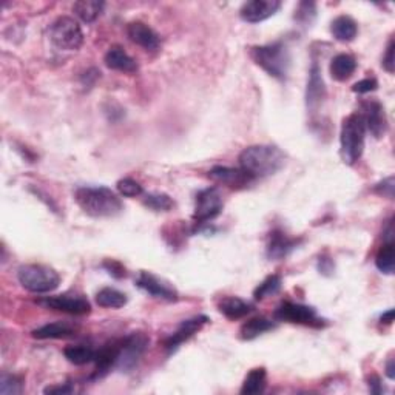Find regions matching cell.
<instances>
[{
    "mask_svg": "<svg viewBox=\"0 0 395 395\" xmlns=\"http://www.w3.org/2000/svg\"><path fill=\"white\" fill-rule=\"evenodd\" d=\"M209 177L212 181H215L218 184H223L229 189L234 190H240V189H246L252 183H255V177L247 173L242 168H232V167H223V166H216L213 167L209 172Z\"/></svg>",
    "mask_w": 395,
    "mask_h": 395,
    "instance_id": "cell-11",
    "label": "cell"
},
{
    "mask_svg": "<svg viewBox=\"0 0 395 395\" xmlns=\"http://www.w3.org/2000/svg\"><path fill=\"white\" fill-rule=\"evenodd\" d=\"M361 117L365 121L366 130L374 137H381L387 130V121L385 115V109L379 100H366L361 105Z\"/></svg>",
    "mask_w": 395,
    "mask_h": 395,
    "instance_id": "cell-12",
    "label": "cell"
},
{
    "mask_svg": "<svg viewBox=\"0 0 395 395\" xmlns=\"http://www.w3.org/2000/svg\"><path fill=\"white\" fill-rule=\"evenodd\" d=\"M64 355L68 361L73 363V365L84 366L87 365V363L95 361L96 350H93L90 346H84V344H80V346L65 348Z\"/></svg>",
    "mask_w": 395,
    "mask_h": 395,
    "instance_id": "cell-30",
    "label": "cell"
},
{
    "mask_svg": "<svg viewBox=\"0 0 395 395\" xmlns=\"http://www.w3.org/2000/svg\"><path fill=\"white\" fill-rule=\"evenodd\" d=\"M386 375H387V379H390V380L395 379V360L394 359H391L390 361H387Z\"/></svg>",
    "mask_w": 395,
    "mask_h": 395,
    "instance_id": "cell-41",
    "label": "cell"
},
{
    "mask_svg": "<svg viewBox=\"0 0 395 395\" xmlns=\"http://www.w3.org/2000/svg\"><path fill=\"white\" fill-rule=\"evenodd\" d=\"M96 303L105 309H121L127 304V295L113 287H104L98 292Z\"/></svg>",
    "mask_w": 395,
    "mask_h": 395,
    "instance_id": "cell-28",
    "label": "cell"
},
{
    "mask_svg": "<svg viewBox=\"0 0 395 395\" xmlns=\"http://www.w3.org/2000/svg\"><path fill=\"white\" fill-rule=\"evenodd\" d=\"M238 161L242 170L262 178L280 172L286 164V155L275 146H250L242 150Z\"/></svg>",
    "mask_w": 395,
    "mask_h": 395,
    "instance_id": "cell-2",
    "label": "cell"
},
{
    "mask_svg": "<svg viewBox=\"0 0 395 395\" xmlns=\"http://www.w3.org/2000/svg\"><path fill=\"white\" fill-rule=\"evenodd\" d=\"M45 394H58V395H68V394H73L74 392V386H71L70 383H64V385H58V386H48L45 391Z\"/></svg>",
    "mask_w": 395,
    "mask_h": 395,
    "instance_id": "cell-39",
    "label": "cell"
},
{
    "mask_svg": "<svg viewBox=\"0 0 395 395\" xmlns=\"http://www.w3.org/2000/svg\"><path fill=\"white\" fill-rule=\"evenodd\" d=\"M380 321L385 323V324H392V321H394V309H390L387 312H385L383 315L380 317Z\"/></svg>",
    "mask_w": 395,
    "mask_h": 395,
    "instance_id": "cell-42",
    "label": "cell"
},
{
    "mask_svg": "<svg viewBox=\"0 0 395 395\" xmlns=\"http://www.w3.org/2000/svg\"><path fill=\"white\" fill-rule=\"evenodd\" d=\"M324 98H326V87L321 78V70H319L317 62H313L309 71V80H307V90H306L307 110L315 113L319 109V105L323 104Z\"/></svg>",
    "mask_w": 395,
    "mask_h": 395,
    "instance_id": "cell-16",
    "label": "cell"
},
{
    "mask_svg": "<svg viewBox=\"0 0 395 395\" xmlns=\"http://www.w3.org/2000/svg\"><path fill=\"white\" fill-rule=\"evenodd\" d=\"M49 39H52L53 45L59 49L74 52L84 43V33L80 30V25L74 19L62 16L56 19L52 28H49Z\"/></svg>",
    "mask_w": 395,
    "mask_h": 395,
    "instance_id": "cell-6",
    "label": "cell"
},
{
    "mask_svg": "<svg viewBox=\"0 0 395 395\" xmlns=\"http://www.w3.org/2000/svg\"><path fill=\"white\" fill-rule=\"evenodd\" d=\"M281 8L278 0H252L241 6L240 16L247 23H260L272 17Z\"/></svg>",
    "mask_w": 395,
    "mask_h": 395,
    "instance_id": "cell-14",
    "label": "cell"
},
{
    "mask_svg": "<svg viewBox=\"0 0 395 395\" xmlns=\"http://www.w3.org/2000/svg\"><path fill=\"white\" fill-rule=\"evenodd\" d=\"M224 201L221 193L215 187H209V189L201 190L196 195L195 203V221L198 224H205L215 219L219 213L223 212Z\"/></svg>",
    "mask_w": 395,
    "mask_h": 395,
    "instance_id": "cell-9",
    "label": "cell"
},
{
    "mask_svg": "<svg viewBox=\"0 0 395 395\" xmlns=\"http://www.w3.org/2000/svg\"><path fill=\"white\" fill-rule=\"evenodd\" d=\"M74 199L93 218H113L124 210L121 198L109 187H79Z\"/></svg>",
    "mask_w": 395,
    "mask_h": 395,
    "instance_id": "cell-1",
    "label": "cell"
},
{
    "mask_svg": "<svg viewBox=\"0 0 395 395\" xmlns=\"http://www.w3.org/2000/svg\"><path fill=\"white\" fill-rule=\"evenodd\" d=\"M377 87H379V84H377V80L375 79H363V80H360V82H357L354 87H352V90L355 91V93H360V95H366V93H371V91H374V90H377Z\"/></svg>",
    "mask_w": 395,
    "mask_h": 395,
    "instance_id": "cell-37",
    "label": "cell"
},
{
    "mask_svg": "<svg viewBox=\"0 0 395 395\" xmlns=\"http://www.w3.org/2000/svg\"><path fill=\"white\" fill-rule=\"evenodd\" d=\"M148 337L144 332H133L128 337H125L121 341V349H119L116 368L122 372H128L133 369L141 357L146 352L148 346Z\"/></svg>",
    "mask_w": 395,
    "mask_h": 395,
    "instance_id": "cell-7",
    "label": "cell"
},
{
    "mask_svg": "<svg viewBox=\"0 0 395 395\" xmlns=\"http://www.w3.org/2000/svg\"><path fill=\"white\" fill-rule=\"evenodd\" d=\"M219 312L229 319H240L253 311V306L236 297H225L219 303Z\"/></svg>",
    "mask_w": 395,
    "mask_h": 395,
    "instance_id": "cell-22",
    "label": "cell"
},
{
    "mask_svg": "<svg viewBox=\"0 0 395 395\" xmlns=\"http://www.w3.org/2000/svg\"><path fill=\"white\" fill-rule=\"evenodd\" d=\"M127 36L131 42L142 47L144 49H147V52H156L161 45L158 33L150 28L147 23L139 21L127 25Z\"/></svg>",
    "mask_w": 395,
    "mask_h": 395,
    "instance_id": "cell-17",
    "label": "cell"
},
{
    "mask_svg": "<svg viewBox=\"0 0 395 395\" xmlns=\"http://www.w3.org/2000/svg\"><path fill=\"white\" fill-rule=\"evenodd\" d=\"M383 68L387 73H394L395 68V59H394V39L390 41L386 48V53L383 56Z\"/></svg>",
    "mask_w": 395,
    "mask_h": 395,
    "instance_id": "cell-38",
    "label": "cell"
},
{
    "mask_svg": "<svg viewBox=\"0 0 395 395\" xmlns=\"http://www.w3.org/2000/svg\"><path fill=\"white\" fill-rule=\"evenodd\" d=\"M250 58L272 78L286 80L291 68V53L283 42H273L269 45L253 47Z\"/></svg>",
    "mask_w": 395,
    "mask_h": 395,
    "instance_id": "cell-3",
    "label": "cell"
},
{
    "mask_svg": "<svg viewBox=\"0 0 395 395\" xmlns=\"http://www.w3.org/2000/svg\"><path fill=\"white\" fill-rule=\"evenodd\" d=\"M144 204L155 212H168L174 205L172 198L166 193H150L144 198Z\"/></svg>",
    "mask_w": 395,
    "mask_h": 395,
    "instance_id": "cell-32",
    "label": "cell"
},
{
    "mask_svg": "<svg viewBox=\"0 0 395 395\" xmlns=\"http://www.w3.org/2000/svg\"><path fill=\"white\" fill-rule=\"evenodd\" d=\"M104 2H98V0H79L73 5V11L76 12V16L87 23L95 22L100 16V12L104 11Z\"/></svg>",
    "mask_w": 395,
    "mask_h": 395,
    "instance_id": "cell-26",
    "label": "cell"
},
{
    "mask_svg": "<svg viewBox=\"0 0 395 395\" xmlns=\"http://www.w3.org/2000/svg\"><path fill=\"white\" fill-rule=\"evenodd\" d=\"M119 349H121V343L113 341V343L105 344L104 348H100V350H98L96 357H95V363H96L95 379L104 377V375L110 372V369L113 366H116Z\"/></svg>",
    "mask_w": 395,
    "mask_h": 395,
    "instance_id": "cell-20",
    "label": "cell"
},
{
    "mask_svg": "<svg viewBox=\"0 0 395 395\" xmlns=\"http://www.w3.org/2000/svg\"><path fill=\"white\" fill-rule=\"evenodd\" d=\"M266 381H267V374L264 368H256L253 371H250L249 375L244 380L241 394L244 395H256L264 392L266 390Z\"/></svg>",
    "mask_w": 395,
    "mask_h": 395,
    "instance_id": "cell-27",
    "label": "cell"
},
{
    "mask_svg": "<svg viewBox=\"0 0 395 395\" xmlns=\"http://www.w3.org/2000/svg\"><path fill=\"white\" fill-rule=\"evenodd\" d=\"M330 33L334 34L337 41L350 42L355 39L357 33H359V25L352 17L338 16L330 25Z\"/></svg>",
    "mask_w": 395,
    "mask_h": 395,
    "instance_id": "cell-23",
    "label": "cell"
},
{
    "mask_svg": "<svg viewBox=\"0 0 395 395\" xmlns=\"http://www.w3.org/2000/svg\"><path fill=\"white\" fill-rule=\"evenodd\" d=\"M366 127L360 113H352L343 121L340 146L341 158L348 166H354L361 158L363 148H365Z\"/></svg>",
    "mask_w": 395,
    "mask_h": 395,
    "instance_id": "cell-4",
    "label": "cell"
},
{
    "mask_svg": "<svg viewBox=\"0 0 395 395\" xmlns=\"http://www.w3.org/2000/svg\"><path fill=\"white\" fill-rule=\"evenodd\" d=\"M369 390H371L372 394H381V391H383V387H381V383H380L379 377H372L371 380H369Z\"/></svg>",
    "mask_w": 395,
    "mask_h": 395,
    "instance_id": "cell-40",
    "label": "cell"
},
{
    "mask_svg": "<svg viewBox=\"0 0 395 395\" xmlns=\"http://www.w3.org/2000/svg\"><path fill=\"white\" fill-rule=\"evenodd\" d=\"M105 65L110 70L122 71V73H135L137 71V64L131 56L125 52L122 47H111L105 54Z\"/></svg>",
    "mask_w": 395,
    "mask_h": 395,
    "instance_id": "cell-19",
    "label": "cell"
},
{
    "mask_svg": "<svg viewBox=\"0 0 395 395\" xmlns=\"http://www.w3.org/2000/svg\"><path fill=\"white\" fill-rule=\"evenodd\" d=\"M300 244V240H295V238L287 236L284 232L281 230H273L269 235V241H267V247H266V253L267 258L271 260H283L289 255L293 249H297Z\"/></svg>",
    "mask_w": 395,
    "mask_h": 395,
    "instance_id": "cell-18",
    "label": "cell"
},
{
    "mask_svg": "<svg viewBox=\"0 0 395 395\" xmlns=\"http://www.w3.org/2000/svg\"><path fill=\"white\" fill-rule=\"evenodd\" d=\"M37 304L47 307V309L70 313V315H87L91 311L90 301L82 295H74V293L42 298L37 301Z\"/></svg>",
    "mask_w": 395,
    "mask_h": 395,
    "instance_id": "cell-10",
    "label": "cell"
},
{
    "mask_svg": "<svg viewBox=\"0 0 395 395\" xmlns=\"http://www.w3.org/2000/svg\"><path fill=\"white\" fill-rule=\"evenodd\" d=\"M207 323H209V318H207L205 315H198L190 319H185V321H183L178 326L177 332H173V335L167 338L164 343V348L168 350V352H173V350H177L179 348V344L190 340L193 335L198 334V332L203 329V326Z\"/></svg>",
    "mask_w": 395,
    "mask_h": 395,
    "instance_id": "cell-15",
    "label": "cell"
},
{
    "mask_svg": "<svg viewBox=\"0 0 395 395\" xmlns=\"http://www.w3.org/2000/svg\"><path fill=\"white\" fill-rule=\"evenodd\" d=\"M317 14V5L313 2H301L295 11V21L303 25V27H309L313 22Z\"/></svg>",
    "mask_w": 395,
    "mask_h": 395,
    "instance_id": "cell-34",
    "label": "cell"
},
{
    "mask_svg": "<svg viewBox=\"0 0 395 395\" xmlns=\"http://www.w3.org/2000/svg\"><path fill=\"white\" fill-rule=\"evenodd\" d=\"M17 280L23 289L33 293L53 292L60 284V277L54 269L43 264H25L17 271Z\"/></svg>",
    "mask_w": 395,
    "mask_h": 395,
    "instance_id": "cell-5",
    "label": "cell"
},
{
    "mask_svg": "<svg viewBox=\"0 0 395 395\" xmlns=\"http://www.w3.org/2000/svg\"><path fill=\"white\" fill-rule=\"evenodd\" d=\"M280 289H281V277L280 275H271V277H267L258 287H256L253 297L256 300H264L275 295V293H278Z\"/></svg>",
    "mask_w": 395,
    "mask_h": 395,
    "instance_id": "cell-31",
    "label": "cell"
},
{
    "mask_svg": "<svg viewBox=\"0 0 395 395\" xmlns=\"http://www.w3.org/2000/svg\"><path fill=\"white\" fill-rule=\"evenodd\" d=\"M272 329H275V323L271 321V319H267L264 317H255L242 324L240 334H241L242 340L250 341V340H255L256 337L262 335L264 332L272 330Z\"/></svg>",
    "mask_w": 395,
    "mask_h": 395,
    "instance_id": "cell-25",
    "label": "cell"
},
{
    "mask_svg": "<svg viewBox=\"0 0 395 395\" xmlns=\"http://www.w3.org/2000/svg\"><path fill=\"white\" fill-rule=\"evenodd\" d=\"M23 392L22 380L11 374H3L0 379V394L2 395H19Z\"/></svg>",
    "mask_w": 395,
    "mask_h": 395,
    "instance_id": "cell-33",
    "label": "cell"
},
{
    "mask_svg": "<svg viewBox=\"0 0 395 395\" xmlns=\"http://www.w3.org/2000/svg\"><path fill=\"white\" fill-rule=\"evenodd\" d=\"M117 192L121 193L122 196L136 198L142 195V185L139 183H136L135 179L124 178L117 183Z\"/></svg>",
    "mask_w": 395,
    "mask_h": 395,
    "instance_id": "cell-35",
    "label": "cell"
},
{
    "mask_svg": "<svg viewBox=\"0 0 395 395\" xmlns=\"http://www.w3.org/2000/svg\"><path fill=\"white\" fill-rule=\"evenodd\" d=\"M394 189H395V179H394V177H390V178H386L385 181H381V183L375 185L374 190L381 196H386V198L392 199L394 198Z\"/></svg>",
    "mask_w": 395,
    "mask_h": 395,
    "instance_id": "cell-36",
    "label": "cell"
},
{
    "mask_svg": "<svg viewBox=\"0 0 395 395\" xmlns=\"http://www.w3.org/2000/svg\"><path fill=\"white\" fill-rule=\"evenodd\" d=\"M357 70V60L350 54H338L330 62V76L338 82L348 80Z\"/></svg>",
    "mask_w": 395,
    "mask_h": 395,
    "instance_id": "cell-24",
    "label": "cell"
},
{
    "mask_svg": "<svg viewBox=\"0 0 395 395\" xmlns=\"http://www.w3.org/2000/svg\"><path fill=\"white\" fill-rule=\"evenodd\" d=\"M375 266L380 272L392 275L395 269V247L392 241H386L375 256Z\"/></svg>",
    "mask_w": 395,
    "mask_h": 395,
    "instance_id": "cell-29",
    "label": "cell"
},
{
    "mask_svg": "<svg viewBox=\"0 0 395 395\" xmlns=\"http://www.w3.org/2000/svg\"><path fill=\"white\" fill-rule=\"evenodd\" d=\"M136 286L139 287V289H142L144 292L150 293V295L155 298H161V300H167V301L178 300L177 289H174L170 283H167V281L155 277L153 273L141 272L139 277L136 278Z\"/></svg>",
    "mask_w": 395,
    "mask_h": 395,
    "instance_id": "cell-13",
    "label": "cell"
},
{
    "mask_svg": "<svg viewBox=\"0 0 395 395\" xmlns=\"http://www.w3.org/2000/svg\"><path fill=\"white\" fill-rule=\"evenodd\" d=\"M74 332H76V328L73 324L67 321H54L33 330V337L37 340H58V338L71 337Z\"/></svg>",
    "mask_w": 395,
    "mask_h": 395,
    "instance_id": "cell-21",
    "label": "cell"
},
{
    "mask_svg": "<svg viewBox=\"0 0 395 395\" xmlns=\"http://www.w3.org/2000/svg\"><path fill=\"white\" fill-rule=\"evenodd\" d=\"M275 318L280 321L311 326V328H323L326 324L324 319L317 315V311L313 307L292 303V301L281 303L275 311Z\"/></svg>",
    "mask_w": 395,
    "mask_h": 395,
    "instance_id": "cell-8",
    "label": "cell"
}]
</instances>
